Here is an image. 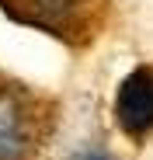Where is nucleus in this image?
I'll return each mask as SVG.
<instances>
[{
	"label": "nucleus",
	"instance_id": "obj_1",
	"mask_svg": "<svg viewBox=\"0 0 153 160\" xmlns=\"http://www.w3.org/2000/svg\"><path fill=\"white\" fill-rule=\"evenodd\" d=\"M59 104L0 70V160H38L56 132Z\"/></svg>",
	"mask_w": 153,
	"mask_h": 160
},
{
	"label": "nucleus",
	"instance_id": "obj_3",
	"mask_svg": "<svg viewBox=\"0 0 153 160\" xmlns=\"http://www.w3.org/2000/svg\"><path fill=\"white\" fill-rule=\"evenodd\" d=\"M115 125L122 136L143 146L153 139V66H136L115 91Z\"/></svg>",
	"mask_w": 153,
	"mask_h": 160
},
{
	"label": "nucleus",
	"instance_id": "obj_4",
	"mask_svg": "<svg viewBox=\"0 0 153 160\" xmlns=\"http://www.w3.org/2000/svg\"><path fill=\"white\" fill-rule=\"evenodd\" d=\"M70 160H118L108 146H84V150H76L70 153Z\"/></svg>",
	"mask_w": 153,
	"mask_h": 160
},
{
	"label": "nucleus",
	"instance_id": "obj_2",
	"mask_svg": "<svg viewBox=\"0 0 153 160\" xmlns=\"http://www.w3.org/2000/svg\"><path fill=\"white\" fill-rule=\"evenodd\" d=\"M11 21L52 35L66 49H91L108 28L111 0H0Z\"/></svg>",
	"mask_w": 153,
	"mask_h": 160
}]
</instances>
